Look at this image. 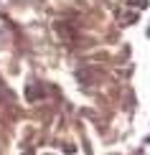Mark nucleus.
<instances>
[{
	"instance_id": "obj_1",
	"label": "nucleus",
	"mask_w": 150,
	"mask_h": 155,
	"mask_svg": "<svg viewBox=\"0 0 150 155\" xmlns=\"http://www.w3.org/2000/svg\"><path fill=\"white\" fill-rule=\"evenodd\" d=\"M0 46H3V31H0Z\"/></svg>"
},
{
	"instance_id": "obj_2",
	"label": "nucleus",
	"mask_w": 150,
	"mask_h": 155,
	"mask_svg": "<svg viewBox=\"0 0 150 155\" xmlns=\"http://www.w3.org/2000/svg\"><path fill=\"white\" fill-rule=\"evenodd\" d=\"M18 3H33V0H18Z\"/></svg>"
}]
</instances>
